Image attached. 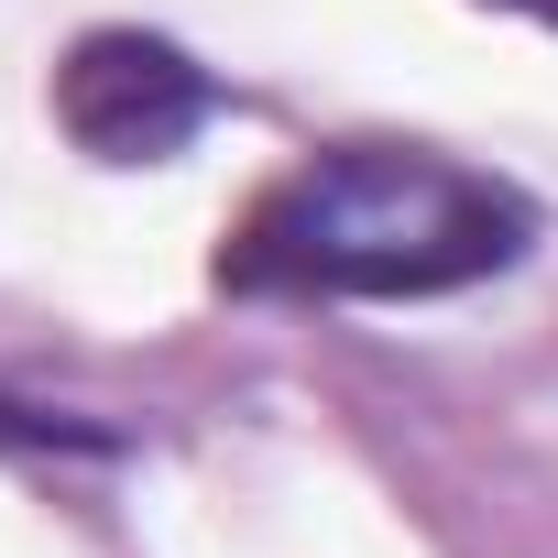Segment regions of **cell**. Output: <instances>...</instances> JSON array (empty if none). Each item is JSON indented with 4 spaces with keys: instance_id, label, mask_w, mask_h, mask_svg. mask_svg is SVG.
I'll return each mask as SVG.
<instances>
[{
    "instance_id": "1",
    "label": "cell",
    "mask_w": 558,
    "mask_h": 558,
    "mask_svg": "<svg viewBox=\"0 0 558 558\" xmlns=\"http://www.w3.org/2000/svg\"><path fill=\"white\" fill-rule=\"evenodd\" d=\"M536 241V208L449 154L416 143H340L274 175L219 252L241 296H449L482 286Z\"/></svg>"
},
{
    "instance_id": "2",
    "label": "cell",
    "mask_w": 558,
    "mask_h": 558,
    "mask_svg": "<svg viewBox=\"0 0 558 558\" xmlns=\"http://www.w3.org/2000/svg\"><path fill=\"white\" fill-rule=\"evenodd\" d=\"M56 121L99 165H165L208 121V77L154 34H88L66 56V77H56Z\"/></svg>"
},
{
    "instance_id": "3",
    "label": "cell",
    "mask_w": 558,
    "mask_h": 558,
    "mask_svg": "<svg viewBox=\"0 0 558 558\" xmlns=\"http://www.w3.org/2000/svg\"><path fill=\"white\" fill-rule=\"evenodd\" d=\"M0 438H77V427H45V416H23V405H0Z\"/></svg>"
},
{
    "instance_id": "4",
    "label": "cell",
    "mask_w": 558,
    "mask_h": 558,
    "mask_svg": "<svg viewBox=\"0 0 558 558\" xmlns=\"http://www.w3.org/2000/svg\"><path fill=\"white\" fill-rule=\"evenodd\" d=\"M525 12H547V23H558V0H525Z\"/></svg>"
}]
</instances>
